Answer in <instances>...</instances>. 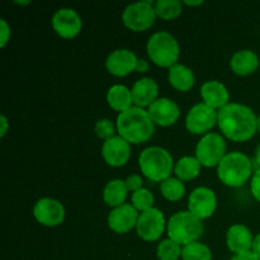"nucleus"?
Returning <instances> with one entry per match:
<instances>
[{"mask_svg": "<svg viewBox=\"0 0 260 260\" xmlns=\"http://www.w3.org/2000/svg\"><path fill=\"white\" fill-rule=\"evenodd\" d=\"M255 112L241 103H229L218 111L217 124L223 137L235 142H245L253 139L256 131Z\"/></svg>", "mask_w": 260, "mask_h": 260, "instance_id": "nucleus-1", "label": "nucleus"}, {"mask_svg": "<svg viewBox=\"0 0 260 260\" xmlns=\"http://www.w3.org/2000/svg\"><path fill=\"white\" fill-rule=\"evenodd\" d=\"M116 127L119 136L135 145L149 141L155 132V123L149 112L136 106L118 114Z\"/></svg>", "mask_w": 260, "mask_h": 260, "instance_id": "nucleus-2", "label": "nucleus"}, {"mask_svg": "<svg viewBox=\"0 0 260 260\" xmlns=\"http://www.w3.org/2000/svg\"><path fill=\"white\" fill-rule=\"evenodd\" d=\"M139 167L142 174L151 182L161 183L170 178L174 172V160L167 149L149 146L142 150L139 156Z\"/></svg>", "mask_w": 260, "mask_h": 260, "instance_id": "nucleus-3", "label": "nucleus"}, {"mask_svg": "<svg viewBox=\"0 0 260 260\" xmlns=\"http://www.w3.org/2000/svg\"><path fill=\"white\" fill-rule=\"evenodd\" d=\"M253 160L240 151L228 152L217 167L218 179L231 188L243 187L251 178Z\"/></svg>", "mask_w": 260, "mask_h": 260, "instance_id": "nucleus-4", "label": "nucleus"}, {"mask_svg": "<svg viewBox=\"0 0 260 260\" xmlns=\"http://www.w3.org/2000/svg\"><path fill=\"white\" fill-rule=\"evenodd\" d=\"M146 50L150 60L160 68L170 69L179 60V43L177 38L167 30L155 32L147 41Z\"/></svg>", "mask_w": 260, "mask_h": 260, "instance_id": "nucleus-5", "label": "nucleus"}, {"mask_svg": "<svg viewBox=\"0 0 260 260\" xmlns=\"http://www.w3.org/2000/svg\"><path fill=\"white\" fill-rule=\"evenodd\" d=\"M203 230L205 228L202 220L192 215L189 211H179L174 213L167 225L169 239L182 246L198 241V239L202 236Z\"/></svg>", "mask_w": 260, "mask_h": 260, "instance_id": "nucleus-6", "label": "nucleus"}, {"mask_svg": "<svg viewBox=\"0 0 260 260\" xmlns=\"http://www.w3.org/2000/svg\"><path fill=\"white\" fill-rule=\"evenodd\" d=\"M154 3L150 0L131 3L122 12V22L128 29L134 32H144L147 30L156 19Z\"/></svg>", "mask_w": 260, "mask_h": 260, "instance_id": "nucleus-7", "label": "nucleus"}, {"mask_svg": "<svg viewBox=\"0 0 260 260\" xmlns=\"http://www.w3.org/2000/svg\"><path fill=\"white\" fill-rule=\"evenodd\" d=\"M225 137L216 132L202 136L196 146V157L202 167L213 168L218 167L221 160L225 157L226 152Z\"/></svg>", "mask_w": 260, "mask_h": 260, "instance_id": "nucleus-8", "label": "nucleus"}, {"mask_svg": "<svg viewBox=\"0 0 260 260\" xmlns=\"http://www.w3.org/2000/svg\"><path fill=\"white\" fill-rule=\"evenodd\" d=\"M217 118L218 111L201 102L188 111L185 117V128L193 135L205 136L217 124Z\"/></svg>", "mask_w": 260, "mask_h": 260, "instance_id": "nucleus-9", "label": "nucleus"}, {"mask_svg": "<svg viewBox=\"0 0 260 260\" xmlns=\"http://www.w3.org/2000/svg\"><path fill=\"white\" fill-rule=\"evenodd\" d=\"M167 225L164 213L159 208L154 207L151 210L140 213L136 225L137 235L144 241L152 243L161 238Z\"/></svg>", "mask_w": 260, "mask_h": 260, "instance_id": "nucleus-10", "label": "nucleus"}, {"mask_svg": "<svg viewBox=\"0 0 260 260\" xmlns=\"http://www.w3.org/2000/svg\"><path fill=\"white\" fill-rule=\"evenodd\" d=\"M66 211L62 203L55 198L45 197L38 200L33 207L36 221L47 228H56L65 220Z\"/></svg>", "mask_w": 260, "mask_h": 260, "instance_id": "nucleus-11", "label": "nucleus"}, {"mask_svg": "<svg viewBox=\"0 0 260 260\" xmlns=\"http://www.w3.org/2000/svg\"><path fill=\"white\" fill-rule=\"evenodd\" d=\"M217 208V197L208 187H198L188 198V211L200 220L210 218Z\"/></svg>", "mask_w": 260, "mask_h": 260, "instance_id": "nucleus-12", "label": "nucleus"}, {"mask_svg": "<svg viewBox=\"0 0 260 260\" xmlns=\"http://www.w3.org/2000/svg\"><path fill=\"white\" fill-rule=\"evenodd\" d=\"M53 30L62 38L76 37L81 32L83 22H81L80 15L78 12L71 8H61L56 10L51 20Z\"/></svg>", "mask_w": 260, "mask_h": 260, "instance_id": "nucleus-13", "label": "nucleus"}, {"mask_svg": "<svg viewBox=\"0 0 260 260\" xmlns=\"http://www.w3.org/2000/svg\"><path fill=\"white\" fill-rule=\"evenodd\" d=\"M140 212L131 205L124 203L116 208H112L108 215V228L116 234H127L136 228Z\"/></svg>", "mask_w": 260, "mask_h": 260, "instance_id": "nucleus-14", "label": "nucleus"}, {"mask_svg": "<svg viewBox=\"0 0 260 260\" xmlns=\"http://www.w3.org/2000/svg\"><path fill=\"white\" fill-rule=\"evenodd\" d=\"M129 142H127L123 137L113 136L112 139L103 142L102 146V156L104 161L113 168L123 167L127 164L131 156V146Z\"/></svg>", "mask_w": 260, "mask_h": 260, "instance_id": "nucleus-15", "label": "nucleus"}, {"mask_svg": "<svg viewBox=\"0 0 260 260\" xmlns=\"http://www.w3.org/2000/svg\"><path fill=\"white\" fill-rule=\"evenodd\" d=\"M137 61L139 58L131 50L118 48L108 55L106 60V68L112 75L117 78H123L131 74L132 71H136Z\"/></svg>", "mask_w": 260, "mask_h": 260, "instance_id": "nucleus-16", "label": "nucleus"}, {"mask_svg": "<svg viewBox=\"0 0 260 260\" xmlns=\"http://www.w3.org/2000/svg\"><path fill=\"white\" fill-rule=\"evenodd\" d=\"M152 122L160 127L173 126L180 117L179 106L170 98H159L147 108Z\"/></svg>", "mask_w": 260, "mask_h": 260, "instance_id": "nucleus-17", "label": "nucleus"}, {"mask_svg": "<svg viewBox=\"0 0 260 260\" xmlns=\"http://www.w3.org/2000/svg\"><path fill=\"white\" fill-rule=\"evenodd\" d=\"M254 236L250 229L243 223H235L226 233V244L234 254L250 251L253 248Z\"/></svg>", "mask_w": 260, "mask_h": 260, "instance_id": "nucleus-18", "label": "nucleus"}, {"mask_svg": "<svg viewBox=\"0 0 260 260\" xmlns=\"http://www.w3.org/2000/svg\"><path fill=\"white\" fill-rule=\"evenodd\" d=\"M131 93L135 106L140 108H149L155 101L159 99V85L154 79L142 78L134 84Z\"/></svg>", "mask_w": 260, "mask_h": 260, "instance_id": "nucleus-19", "label": "nucleus"}, {"mask_svg": "<svg viewBox=\"0 0 260 260\" xmlns=\"http://www.w3.org/2000/svg\"><path fill=\"white\" fill-rule=\"evenodd\" d=\"M201 96L203 103L210 106L211 108L220 111L228 106L230 101V94L228 88L218 80H207L201 86Z\"/></svg>", "mask_w": 260, "mask_h": 260, "instance_id": "nucleus-20", "label": "nucleus"}, {"mask_svg": "<svg viewBox=\"0 0 260 260\" xmlns=\"http://www.w3.org/2000/svg\"><path fill=\"white\" fill-rule=\"evenodd\" d=\"M259 68V56L253 50L236 51L230 60V69L239 76H248Z\"/></svg>", "mask_w": 260, "mask_h": 260, "instance_id": "nucleus-21", "label": "nucleus"}, {"mask_svg": "<svg viewBox=\"0 0 260 260\" xmlns=\"http://www.w3.org/2000/svg\"><path fill=\"white\" fill-rule=\"evenodd\" d=\"M170 85L179 91H189L196 83V76L192 69L182 63H175L168 73Z\"/></svg>", "mask_w": 260, "mask_h": 260, "instance_id": "nucleus-22", "label": "nucleus"}, {"mask_svg": "<svg viewBox=\"0 0 260 260\" xmlns=\"http://www.w3.org/2000/svg\"><path fill=\"white\" fill-rule=\"evenodd\" d=\"M107 102H108L109 107L114 111L122 112L127 111L131 107H134V101H132V93L127 86L122 85V84H116L112 85L107 91Z\"/></svg>", "mask_w": 260, "mask_h": 260, "instance_id": "nucleus-23", "label": "nucleus"}, {"mask_svg": "<svg viewBox=\"0 0 260 260\" xmlns=\"http://www.w3.org/2000/svg\"><path fill=\"white\" fill-rule=\"evenodd\" d=\"M128 189L122 179H112L106 184L103 189V201L109 207L116 208L124 205Z\"/></svg>", "mask_w": 260, "mask_h": 260, "instance_id": "nucleus-24", "label": "nucleus"}, {"mask_svg": "<svg viewBox=\"0 0 260 260\" xmlns=\"http://www.w3.org/2000/svg\"><path fill=\"white\" fill-rule=\"evenodd\" d=\"M201 162L196 156H183L175 162L174 174L182 182H189L200 175Z\"/></svg>", "mask_w": 260, "mask_h": 260, "instance_id": "nucleus-25", "label": "nucleus"}, {"mask_svg": "<svg viewBox=\"0 0 260 260\" xmlns=\"http://www.w3.org/2000/svg\"><path fill=\"white\" fill-rule=\"evenodd\" d=\"M160 192L165 200L170 202H177L180 201L185 194L184 182L178 179L177 177H170L160 183Z\"/></svg>", "mask_w": 260, "mask_h": 260, "instance_id": "nucleus-26", "label": "nucleus"}, {"mask_svg": "<svg viewBox=\"0 0 260 260\" xmlns=\"http://www.w3.org/2000/svg\"><path fill=\"white\" fill-rule=\"evenodd\" d=\"M155 12L164 20H173L183 12V3L180 0H157L154 3Z\"/></svg>", "mask_w": 260, "mask_h": 260, "instance_id": "nucleus-27", "label": "nucleus"}, {"mask_svg": "<svg viewBox=\"0 0 260 260\" xmlns=\"http://www.w3.org/2000/svg\"><path fill=\"white\" fill-rule=\"evenodd\" d=\"M183 260H212V251L206 244L196 241L182 249Z\"/></svg>", "mask_w": 260, "mask_h": 260, "instance_id": "nucleus-28", "label": "nucleus"}, {"mask_svg": "<svg viewBox=\"0 0 260 260\" xmlns=\"http://www.w3.org/2000/svg\"><path fill=\"white\" fill-rule=\"evenodd\" d=\"M182 245L168 238L157 245L156 255L159 260H178L182 258Z\"/></svg>", "mask_w": 260, "mask_h": 260, "instance_id": "nucleus-29", "label": "nucleus"}, {"mask_svg": "<svg viewBox=\"0 0 260 260\" xmlns=\"http://www.w3.org/2000/svg\"><path fill=\"white\" fill-rule=\"evenodd\" d=\"M154 194L149 189H146V188H142V189L132 193L131 205L141 213L154 208Z\"/></svg>", "mask_w": 260, "mask_h": 260, "instance_id": "nucleus-30", "label": "nucleus"}, {"mask_svg": "<svg viewBox=\"0 0 260 260\" xmlns=\"http://www.w3.org/2000/svg\"><path fill=\"white\" fill-rule=\"evenodd\" d=\"M116 129L117 127L114 126L113 122L108 118L98 119V121L95 122V126H94V132H95V135L99 139L104 140V141L116 136V135H114L116 134Z\"/></svg>", "mask_w": 260, "mask_h": 260, "instance_id": "nucleus-31", "label": "nucleus"}, {"mask_svg": "<svg viewBox=\"0 0 260 260\" xmlns=\"http://www.w3.org/2000/svg\"><path fill=\"white\" fill-rule=\"evenodd\" d=\"M124 183H126V187L127 189H128V192H137V190L142 189V184H144V182H142V178L141 175L139 174H132L129 175V177L126 178V180H124Z\"/></svg>", "mask_w": 260, "mask_h": 260, "instance_id": "nucleus-32", "label": "nucleus"}, {"mask_svg": "<svg viewBox=\"0 0 260 260\" xmlns=\"http://www.w3.org/2000/svg\"><path fill=\"white\" fill-rule=\"evenodd\" d=\"M10 35H12L10 25L5 19H0V47H5L10 40Z\"/></svg>", "mask_w": 260, "mask_h": 260, "instance_id": "nucleus-33", "label": "nucleus"}, {"mask_svg": "<svg viewBox=\"0 0 260 260\" xmlns=\"http://www.w3.org/2000/svg\"><path fill=\"white\" fill-rule=\"evenodd\" d=\"M250 190H251V194H253V197L260 203V169L255 170L253 174V177H251Z\"/></svg>", "mask_w": 260, "mask_h": 260, "instance_id": "nucleus-34", "label": "nucleus"}, {"mask_svg": "<svg viewBox=\"0 0 260 260\" xmlns=\"http://www.w3.org/2000/svg\"><path fill=\"white\" fill-rule=\"evenodd\" d=\"M231 260H260L253 251H246V253L241 254H235V255L231 258Z\"/></svg>", "mask_w": 260, "mask_h": 260, "instance_id": "nucleus-35", "label": "nucleus"}, {"mask_svg": "<svg viewBox=\"0 0 260 260\" xmlns=\"http://www.w3.org/2000/svg\"><path fill=\"white\" fill-rule=\"evenodd\" d=\"M0 124H2V128H0V137H4L5 134L8 132V127H9V122H8V118L4 114L0 116Z\"/></svg>", "mask_w": 260, "mask_h": 260, "instance_id": "nucleus-36", "label": "nucleus"}, {"mask_svg": "<svg viewBox=\"0 0 260 260\" xmlns=\"http://www.w3.org/2000/svg\"><path fill=\"white\" fill-rule=\"evenodd\" d=\"M147 70H149V62L145 58H139L136 65L137 73H146Z\"/></svg>", "mask_w": 260, "mask_h": 260, "instance_id": "nucleus-37", "label": "nucleus"}, {"mask_svg": "<svg viewBox=\"0 0 260 260\" xmlns=\"http://www.w3.org/2000/svg\"><path fill=\"white\" fill-rule=\"evenodd\" d=\"M251 251H253V253L260 259V233L256 234V235L254 236L253 248H251Z\"/></svg>", "mask_w": 260, "mask_h": 260, "instance_id": "nucleus-38", "label": "nucleus"}, {"mask_svg": "<svg viewBox=\"0 0 260 260\" xmlns=\"http://www.w3.org/2000/svg\"><path fill=\"white\" fill-rule=\"evenodd\" d=\"M253 165H254V172L260 169V142L258 146H256L255 155H254V159H253Z\"/></svg>", "mask_w": 260, "mask_h": 260, "instance_id": "nucleus-39", "label": "nucleus"}, {"mask_svg": "<svg viewBox=\"0 0 260 260\" xmlns=\"http://www.w3.org/2000/svg\"><path fill=\"white\" fill-rule=\"evenodd\" d=\"M183 4L188 5V7H198V5L203 4V0H197V2H189V0H184Z\"/></svg>", "mask_w": 260, "mask_h": 260, "instance_id": "nucleus-40", "label": "nucleus"}, {"mask_svg": "<svg viewBox=\"0 0 260 260\" xmlns=\"http://www.w3.org/2000/svg\"><path fill=\"white\" fill-rule=\"evenodd\" d=\"M256 131L260 134V114L258 116V121H256Z\"/></svg>", "mask_w": 260, "mask_h": 260, "instance_id": "nucleus-41", "label": "nucleus"}, {"mask_svg": "<svg viewBox=\"0 0 260 260\" xmlns=\"http://www.w3.org/2000/svg\"><path fill=\"white\" fill-rule=\"evenodd\" d=\"M15 4H18V5H28V4H30V2H14Z\"/></svg>", "mask_w": 260, "mask_h": 260, "instance_id": "nucleus-42", "label": "nucleus"}]
</instances>
